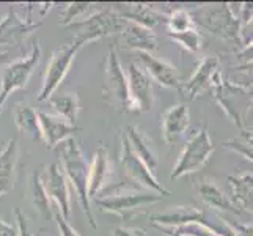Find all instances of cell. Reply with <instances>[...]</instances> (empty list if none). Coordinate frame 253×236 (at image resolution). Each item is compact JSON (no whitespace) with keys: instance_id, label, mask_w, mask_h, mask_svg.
<instances>
[{"instance_id":"cell-1","label":"cell","mask_w":253,"mask_h":236,"mask_svg":"<svg viewBox=\"0 0 253 236\" xmlns=\"http://www.w3.org/2000/svg\"><path fill=\"white\" fill-rule=\"evenodd\" d=\"M57 153L62 162V172L65 175V178L71 183V186L74 188L77 200L82 208V211L86 216L91 229H98V224L91 211L90 198H88V173H90V164L86 161V157L84 156V151L79 145V142L74 137L66 139L65 142L57 145Z\"/></svg>"},{"instance_id":"cell-2","label":"cell","mask_w":253,"mask_h":236,"mask_svg":"<svg viewBox=\"0 0 253 236\" xmlns=\"http://www.w3.org/2000/svg\"><path fill=\"white\" fill-rule=\"evenodd\" d=\"M195 27H200L215 38L234 46L236 50H244L246 46L242 41V29L238 14H234L230 3H209L194 8L190 11Z\"/></svg>"},{"instance_id":"cell-3","label":"cell","mask_w":253,"mask_h":236,"mask_svg":"<svg viewBox=\"0 0 253 236\" xmlns=\"http://www.w3.org/2000/svg\"><path fill=\"white\" fill-rule=\"evenodd\" d=\"M211 90L214 93V99L222 107L225 115L239 129V133H252V129L247 126L252 112V85L233 84L219 69L214 76Z\"/></svg>"},{"instance_id":"cell-4","label":"cell","mask_w":253,"mask_h":236,"mask_svg":"<svg viewBox=\"0 0 253 236\" xmlns=\"http://www.w3.org/2000/svg\"><path fill=\"white\" fill-rule=\"evenodd\" d=\"M113 192L109 194L106 192L104 195L94 198V203L101 211L104 213H113L120 216L123 221L130 219L137 209L150 206L153 203H158L164 198L162 195L156 194L151 190H137V189H127L123 186L112 188Z\"/></svg>"},{"instance_id":"cell-5","label":"cell","mask_w":253,"mask_h":236,"mask_svg":"<svg viewBox=\"0 0 253 236\" xmlns=\"http://www.w3.org/2000/svg\"><path fill=\"white\" fill-rule=\"evenodd\" d=\"M125 22L126 21L121 19L109 5H102L99 10L93 11L84 19H77L76 22L69 24L66 29L74 33V40L81 41L85 46L88 43L120 33Z\"/></svg>"},{"instance_id":"cell-6","label":"cell","mask_w":253,"mask_h":236,"mask_svg":"<svg viewBox=\"0 0 253 236\" xmlns=\"http://www.w3.org/2000/svg\"><path fill=\"white\" fill-rule=\"evenodd\" d=\"M214 143L208 133V126L203 125L202 128L195 129L190 134L189 141L186 142L182 151L179 153L178 162L174 164L170 180H179L186 175H192L198 170H202L209 157L214 153Z\"/></svg>"},{"instance_id":"cell-7","label":"cell","mask_w":253,"mask_h":236,"mask_svg":"<svg viewBox=\"0 0 253 236\" xmlns=\"http://www.w3.org/2000/svg\"><path fill=\"white\" fill-rule=\"evenodd\" d=\"M40 60H41V46L40 41L37 40L33 41L29 55L17 58L14 62H10L3 66L2 79H0V113L3 112L8 98L16 90H22L29 85Z\"/></svg>"},{"instance_id":"cell-8","label":"cell","mask_w":253,"mask_h":236,"mask_svg":"<svg viewBox=\"0 0 253 236\" xmlns=\"http://www.w3.org/2000/svg\"><path fill=\"white\" fill-rule=\"evenodd\" d=\"M102 99L110 107L121 113L132 112L127 93V77L123 71V66L117 54V47L110 46L107 50L106 62H104V89Z\"/></svg>"},{"instance_id":"cell-9","label":"cell","mask_w":253,"mask_h":236,"mask_svg":"<svg viewBox=\"0 0 253 236\" xmlns=\"http://www.w3.org/2000/svg\"><path fill=\"white\" fill-rule=\"evenodd\" d=\"M84 47L81 41L73 40L68 45H62L52 50L50 60L46 65L44 77H42V85L38 93V101H47L52 94H55L60 84L63 82V79L69 73L76 55L79 54V50Z\"/></svg>"},{"instance_id":"cell-10","label":"cell","mask_w":253,"mask_h":236,"mask_svg":"<svg viewBox=\"0 0 253 236\" xmlns=\"http://www.w3.org/2000/svg\"><path fill=\"white\" fill-rule=\"evenodd\" d=\"M120 148H121V153H120L121 165H123L126 175L130 180L138 183L145 190L156 192V194H159L162 197L171 195V192L161 185L158 178L154 177V173H151L150 169L140 161V157L132 151V148H130L123 129H121V133H120Z\"/></svg>"},{"instance_id":"cell-11","label":"cell","mask_w":253,"mask_h":236,"mask_svg":"<svg viewBox=\"0 0 253 236\" xmlns=\"http://www.w3.org/2000/svg\"><path fill=\"white\" fill-rule=\"evenodd\" d=\"M127 93L132 112H150L154 104L153 81L140 65L132 62L127 68Z\"/></svg>"},{"instance_id":"cell-12","label":"cell","mask_w":253,"mask_h":236,"mask_svg":"<svg viewBox=\"0 0 253 236\" xmlns=\"http://www.w3.org/2000/svg\"><path fill=\"white\" fill-rule=\"evenodd\" d=\"M41 172V181L44 186L46 194L50 200L57 203L58 213L62 214L65 219H68L71 214V194H69L68 180L60 169L58 164H47L42 165Z\"/></svg>"},{"instance_id":"cell-13","label":"cell","mask_w":253,"mask_h":236,"mask_svg":"<svg viewBox=\"0 0 253 236\" xmlns=\"http://www.w3.org/2000/svg\"><path fill=\"white\" fill-rule=\"evenodd\" d=\"M220 69V58L217 55L205 57L195 68L194 74L189 77L187 82H182L181 94L187 101H194L200 96H203L206 92L212 89L214 76Z\"/></svg>"},{"instance_id":"cell-14","label":"cell","mask_w":253,"mask_h":236,"mask_svg":"<svg viewBox=\"0 0 253 236\" xmlns=\"http://www.w3.org/2000/svg\"><path fill=\"white\" fill-rule=\"evenodd\" d=\"M137 58L138 65L150 76L151 81L159 84L161 87H165V89L176 90L178 93L181 92L182 81L176 66L167 62V60L148 54V52H137Z\"/></svg>"},{"instance_id":"cell-15","label":"cell","mask_w":253,"mask_h":236,"mask_svg":"<svg viewBox=\"0 0 253 236\" xmlns=\"http://www.w3.org/2000/svg\"><path fill=\"white\" fill-rule=\"evenodd\" d=\"M42 22H33L30 17H22L10 8V11L0 21V45L2 46H22L30 35L41 27Z\"/></svg>"},{"instance_id":"cell-16","label":"cell","mask_w":253,"mask_h":236,"mask_svg":"<svg viewBox=\"0 0 253 236\" xmlns=\"http://www.w3.org/2000/svg\"><path fill=\"white\" fill-rule=\"evenodd\" d=\"M38 120L42 134V142L46 143L47 150H54L57 145L65 142L66 139H71L76 133L81 131V128L74 126L62 117L54 115V113L38 112Z\"/></svg>"},{"instance_id":"cell-17","label":"cell","mask_w":253,"mask_h":236,"mask_svg":"<svg viewBox=\"0 0 253 236\" xmlns=\"http://www.w3.org/2000/svg\"><path fill=\"white\" fill-rule=\"evenodd\" d=\"M109 6L121 17V19L138 24V25H142V27L151 29V30L158 24L167 21V14L158 11L156 8L146 3L127 2V3H112Z\"/></svg>"},{"instance_id":"cell-18","label":"cell","mask_w":253,"mask_h":236,"mask_svg":"<svg viewBox=\"0 0 253 236\" xmlns=\"http://www.w3.org/2000/svg\"><path fill=\"white\" fill-rule=\"evenodd\" d=\"M190 123L189 107L184 102H178L170 106L161 115V129L165 143L173 145L186 133Z\"/></svg>"},{"instance_id":"cell-19","label":"cell","mask_w":253,"mask_h":236,"mask_svg":"<svg viewBox=\"0 0 253 236\" xmlns=\"http://www.w3.org/2000/svg\"><path fill=\"white\" fill-rule=\"evenodd\" d=\"M121 41L126 49L135 50V52H151L159 49V40L151 29L142 27V25L126 21L123 29L120 32Z\"/></svg>"},{"instance_id":"cell-20","label":"cell","mask_w":253,"mask_h":236,"mask_svg":"<svg viewBox=\"0 0 253 236\" xmlns=\"http://www.w3.org/2000/svg\"><path fill=\"white\" fill-rule=\"evenodd\" d=\"M19 142L13 137L0 150V197L14 189L17 162H19Z\"/></svg>"},{"instance_id":"cell-21","label":"cell","mask_w":253,"mask_h":236,"mask_svg":"<svg viewBox=\"0 0 253 236\" xmlns=\"http://www.w3.org/2000/svg\"><path fill=\"white\" fill-rule=\"evenodd\" d=\"M112 175V165L109 159V151L106 146H99L94 151L93 162L88 173V198L94 200L101 192L106 189L109 178Z\"/></svg>"},{"instance_id":"cell-22","label":"cell","mask_w":253,"mask_h":236,"mask_svg":"<svg viewBox=\"0 0 253 236\" xmlns=\"http://www.w3.org/2000/svg\"><path fill=\"white\" fill-rule=\"evenodd\" d=\"M195 190L198 192L200 198L212 209H219V211H228L233 214H241L242 211L233 203V200L225 194L222 188L217 185L214 178H203L197 181Z\"/></svg>"},{"instance_id":"cell-23","label":"cell","mask_w":253,"mask_h":236,"mask_svg":"<svg viewBox=\"0 0 253 236\" xmlns=\"http://www.w3.org/2000/svg\"><path fill=\"white\" fill-rule=\"evenodd\" d=\"M123 131L127 137V142H129L130 148H132V151L140 157V161L150 169V172L154 173L156 167H158V164H159V156L154 151L151 141L148 139V136L140 128L134 126V125L126 126V129H123Z\"/></svg>"},{"instance_id":"cell-24","label":"cell","mask_w":253,"mask_h":236,"mask_svg":"<svg viewBox=\"0 0 253 236\" xmlns=\"http://www.w3.org/2000/svg\"><path fill=\"white\" fill-rule=\"evenodd\" d=\"M25 200L37 211L41 219H50L52 217V205L47 197L44 186L41 181V170H33L27 180V189H25Z\"/></svg>"},{"instance_id":"cell-25","label":"cell","mask_w":253,"mask_h":236,"mask_svg":"<svg viewBox=\"0 0 253 236\" xmlns=\"http://www.w3.org/2000/svg\"><path fill=\"white\" fill-rule=\"evenodd\" d=\"M13 117H14V123L21 133L27 134L35 142H42V134H41L37 110H33L27 102L21 101L14 104Z\"/></svg>"},{"instance_id":"cell-26","label":"cell","mask_w":253,"mask_h":236,"mask_svg":"<svg viewBox=\"0 0 253 236\" xmlns=\"http://www.w3.org/2000/svg\"><path fill=\"white\" fill-rule=\"evenodd\" d=\"M228 183L233 189V203L241 211L252 213L253 206V175L252 172L241 175H228Z\"/></svg>"},{"instance_id":"cell-27","label":"cell","mask_w":253,"mask_h":236,"mask_svg":"<svg viewBox=\"0 0 253 236\" xmlns=\"http://www.w3.org/2000/svg\"><path fill=\"white\" fill-rule=\"evenodd\" d=\"M49 104L54 110L57 112L58 117L65 118L69 123H76L77 117L81 112V99L77 93H60V94H52L47 99Z\"/></svg>"},{"instance_id":"cell-28","label":"cell","mask_w":253,"mask_h":236,"mask_svg":"<svg viewBox=\"0 0 253 236\" xmlns=\"http://www.w3.org/2000/svg\"><path fill=\"white\" fill-rule=\"evenodd\" d=\"M169 38L189 52H198L203 47V38H202V35H200L198 29H190V30L179 32V33L169 32Z\"/></svg>"},{"instance_id":"cell-29","label":"cell","mask_w":253,"mask_h":236,"mask_svg":"<svg viewBox=\"0 0 253 236\" xmlns=\"http://www.w3.org/2000/svg\"><path fill=\"white\" fill-rule=\"evenodd\" d=\"M165 24L169 25L170 33H179V32H186L190 29H197L194 19H192V16H190V11L184 10V8H176V10H173L170 14H167Z\"/></svg>"},{"instance_id":"cell-30","label":"cell","mask_w":253,"mask_h":236,"mask_svg":"<svg viewBox=\"0 0 253 236\" xmlns=\"http://www.w3.org/2000/svg\"><path fill=\"white\" fill-rule=\"evenodd\" d=\"M225 150H230L233 153H236L242 156L246 161H253V151H252V133H244L239 137L230 139L222 143Z\"/></svg>"},{"instance_id":"cell-31","label":"cell","mask_w":253,"mask_h":236,"mask_svg":"<svg viewBox=\"0 0 253 236\" xmlns=\"http://www.w3.org/2000/svg\"><path fill=\"white\" fill-rule=\"evenodd\" d=\"M14 217L17 224V236H50L44 229L38 227L27 214L21 211L19 208L14 209Z\"/></svg>"},{"instance_id":"cell-32","label":"cell","mask_w":253,"mask_h":236,"mask_svg":"<svg viewBox=\"0 0 253 236\" xmlns=\"http://www.w3.org/2000/svg\"><path fill=\"white\" fill-rule=\"evenodd\" d=\"M94 6V3H90V2H74V3H69L63 13L60 14V19H58V25H62V27H68L69 24L76 22L82 14L88 13L91 8Z\"/></svg>"},{"instance_id":"cell-33","label":"cell","mask_w":253,"mask_h":236,"mask_svg":"<svg viewBox=\"0 0 253 236\" xmlns=\"http://www.w3.org/2000/svg\"><path fill=\"white\" fill-rule=\"evenodd\" d=\"M173 230L178 235H186V236H217L215 233L209 232L208 229H205V227L198 225V224H187V225L178 227V229H173Z\"/></svg>"},{"instance_id":"cell-34","label":"cell","mask_w":253,"mask_h":236,"mask_svg":"<svg viewBox=\"0 0 253 236\" xmlns=\"http://www.w3.org/2000/svg\"><path fill=\"white\" fill-rule=\"evenodd\" d=\"M55 222H57V227H58V232H60V236H81L77 233L71 225H69L68 219L60 214L58 211L55 213Z\"/></svg>"},{"instance_id":"cell-35","label":"cell","mask_w":253,"mask_h":236,"mask_svg":"<svg viewBox=\"0 0 253 236\" xmlns=\"http://www.w3.org/2000/svg\"><path fill=\"white\" fill-rule=\"evenodd\" d=\"M110 236H148L145 230L135 229V227H118L112 232Z\"/></svg>"},{"instance_id":"cell-36","label":"cell","mask_w":253,"mask_h":236,"mask_svg":"<svg viewBox=\"0 0 253 236\" xmlns=\"http://www.w3.org/2000/svg\"><path fill=\"white\" fill-rule=\"evenodd\" d=\"M0 236H17V229L14 225L0 219Z\"/></svg>"},{"instance_id":"cell-37","label":"cell","mask_w":253,"mask_h":236,"mask_svg":"<svg viewBox=\"0 0 253 236\" xmlns=\"http://www.w3.org/2000/svg\"><path fill=\"white\" fill-rule=\"evenodd\" d=\"M11 62V52L10 50H2L0 52V68H3Z\"/></svg>"},{"instance_id":"cell-38","label":"cell","mask_w":253,"mask_h":236,"mask_svg":"<svg viewBox=\"0 0 253 236\" xmlns=\"http://www.w3.org/2000/svg\"><path fill=\"white\" fill-rule=\"evenodd\" d=\"M169 236H178V233H176V232H173V230H170V232H169Z\"/></svg>"},{"instance_id":"cell-39","label":"cell","mask_w":253,"mask_h":236,"mask_svg":"<svg viewBox=\"0 0 253 236\" xmlns=\"http://www.w3.org/2000/svg\"><path fill=\"white\" fill-rule=\"evenodd\" d=\"M173 232H174V230H173ZM178 236H186V235H178Z\"/></svg>"}]
</instances>
